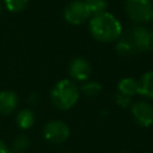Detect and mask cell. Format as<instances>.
Wrapping results in <instances>:
<instances>
[{"mask_svg":"<svg viewBox=\"0 0 153 153\" xmlns=\"http://www.w3.org/2000/svg\"><path fill=\"white\" fill-rule=\"evenodd\" d=\"M128 38L135 47L136 51H145L151 49V32L145 26L141 25L134 26L130 30Z\"/></svg>","mask_w":153,"mask_h":153,"instance_id":"obj_7","label":"cell"},{"mask_svg":"<svg viewBox=\"0 0 153 153\" xmlns=\"http://www.w3.org/2000/svg\"><path fill=\"white\" fill-rule=\"evenodd\" d=\"M115 102L117 105H120L121 108H127L128 105H130V102H131V97L129 96H126L123 93H120L118 91L115 93Z\"/></svg>","mask_w":153,"mask_h":153,"instance_id":"obj_18","label":"cell"},{"mask_svg":"<svg viewBox=\"0 0 153 153\" xmlns=\"http://www.w3.org/2000/svg\"><path fill=\"white\" fill-rule=\"evenodd\" d=\"M18 105V96L13 91L0 92V115L12 114Z\"/></svg>","mask_w":153,"mask_h":153,"instance_id":"obj_9","label":"cell"},{"mask_svg":"<svg viewBox=\"0 0 153 153\" xmlns=\"http://www.w3.org/2000/svg\"><path fill=\"white\" fill-rule=\"evenodd\" d=\"M131 115L134 121L141 127H149L153 124V106L143 100L136 102L131 105Z\"/></svg>","mask_w":153,"mask_h":153,"instance_id":"obj_6","label":"cell"},{"mask_svg":"<svg viewBox=\"0 0 153 153\" xmlns=\"http://www.w3.org/2000/svg\"><path fill=\"white\" fill-rule=\"evenodd\" d=\"M63 17L67 23L73 25H79L86 22L91 17V13L84 0H75L65 7Z\"/></svg>","mask_w":153,"mask_h":153,"instance_id":"obj_4","label":"cell"},{"mask_svg":"<svg viewBox=\"0 0 153 153\" xmlns=\"http://www.w3.org/2000/svg\"><path fill=\"white\" fill-rule=\"evenodd\" d=\"M151 20H153V14H152V19H151Z\"/></svg>","mask_w":153,"mask_h":153,"instance_id":"obj_22","label":"cell"},{"mask_svg":"<svg viewBox=\"0 0 153 153\" xmlns=\"http://www.w3.org/2000/svg\"><path fill=\"white\" fill-rule=\"evenodd\" d=\"M117 91L126 96H134L139 92V80L134 78H123L117 85Z\"/></svg>","mask_w":153,"mask_h":153,"instance_id":"obj_10","label":"cell"},{"mask_svg":"<svg viewBox=\"0 0 153 153\" xmlns=\"http://www.w3.org/2000/svg\"><path fill=\"white\" fill-rule=\"evenodd\" d=\"M143 97L153 98V71L145 73L139 80V92Z\"/></svg>","mask_w":153,"mask_h":153,"instance_id":"obj_11","label":"cell"},{"mask_svg":"<svg viewBox=\"0 0 153 153\" xmlns=\"http://www.w3.org/2000/svg\"><path fill=\"white\" fill-rule=\"evenodd\" d=\"M29 145H30V141H29L27 136L19 135L13 140L11 147H8L10 148V153H23L29 147Z\"/></svg>","mask_w":153,"mask_h":153,"instance_id":"obj_15","label":"cell"},{"mask_svg":"<svg viewBox=\"0 0 153 153\" xmlns=\"http://www.w3.org/2000/svg\"><path fill=\"white\" fill-rule=\"evenodd\" d=\"M90 32L99 42H115L122 35V25L118 19L108 12L92 16L90 19Z\"/></svg>","mask_w":153,"mask_h":153,"instance_id":"obj_1","label":"cell"},{"mask_svg":"<svg viewBox=\"0 0 153 153\" xmlns=\"http://www.w3.org/2000/svg\"><path fill=\"white\" fill-rule=\"evenodd\" d=\"M16 121H17V124L20 129H29L32 127L33 122H35V116H33V112L29 109H23L18 112L17 117H16Z\"/></svg>","mask_w":153,"mask_h":153,"instance_id":"obj_12","label":"cell"},{"mask_svg":"<svg viewBox=\"0 0 153 153\" xmlns=\"http://www.w3.org/2000/svg\"><path fill=\"white\" fill-rule=\"evenodd\" d=\"M151 49H153V31L151 32Z\"/></svg>","mask_w":153,"mask_h":153,"instance_id":"obj_20","label":"cell"},{"mask_svg":"<svg viewBox=\"0 0 153 153\" xmlns=\"http://www.w3.org/2000/svg\"><path fill=\"white\" fill-rule=\"evenodd\" d=\"M90 13H91V17L92 16H96V14H100L103 12H106V7H108V4H106V0H84Z\"/></svg>","mask_w":153,"mask_h":153,"instance_id":"obj_14","label":"cell"},{"mask_svg":"<svg viewBox=\"0 0 153 153\" xmlns=\"http://www.w3.org/2000/svg\"><path fill=\"white\" fill-rule=\"evenodd\" d=\"M116 51L118 55L123 56V57H129L131 55H134L136 53L135 47L133 45V43L130 42V39L127 37H123L121 39L117 41L116 43Z\"/></svg>","mask_w":153,"mask_h":153,"instance_id":"obj_13","label":"cell"},{"mask_svg":"<svg viewBox=\"0 0 153 153\" xmlns=\"http://www.w3.org/2000/svg\"><path fill=\"white\" fill-rule=\"evenodd\" d=\"M0 13H1V4H0Z\"/></svg>","mask_w":153,"mask_h":153,"instance_id":"obj_21","label":"cell"},{"mask_svg":"<svg viewBox=\"0 0 153 153\" xmlns=\"http://www.w3.org/2000/svg\"><path fill=\"white\" fill-rule=\"evenodd\" d=\"M68 73L75 80L85 81L88 79V76L91 74V65L84 57H75L69 63Z\"/></svg>","mask_w":153,"mask_h":153,"instance_id":"obj_8","label":"cell"},{"mask_svg":"<svg viewBox=\"0 0 153 153\" xmlns=\"http://www.w3.org/2000/svg\"><path fill=\"white\" fill-rule=\"evenodd\" d=\"M102 91V85L97 81H88L81 86V92L86 97H96Z\"/></svg>","mask_w":153,"mask_h":153,"instance_id":"obj_16","label":"cell"},{"mask_svg":"<svg viewBox=\"0 0 153 153\" xmlns=\"http://www.w3.org/2000/svg\"><path fill=\"white\" fill-rule=\"evenodd\" d=\"M126 13L135 23L149 22L153 14V4L151 0H126Z\"/></svg>","mask_w":153,"mask_h":153,"instance_id":"obj_3","label":"cell"},{"mask_svg":"<svg viewBox=\"0 0 153 153\" xmlns=\"http://www.w3.org/2000/svg\"><path fill=\"white\" fill-rule=\"evenodd\" d=\"M79 88L76 85L68 79L59 81L50 92L53 104L60 110H68L75 105L79 99Z\"/></svg>","mask_w":153,"mask_h":153,"instance_id":"obj_2","label":"cell"},{"mask_svg":"<svg viewBox=\"0 0 153 153\" xmlns=\"http://www.w3.org/2000/svg\"><path fill=\"white\" fill-rule=\"evenodd\" d=\"M0 153H10V148L8 146L0 139Z\"/></svg>","mask_w":153,"mask_h":153,"instance_id":"obj_19","label":"cell"},{"mask_svg":"<svg viewBox=\"0 0 153 153\" xmlns=\"http://www.w3.org/2000/svg\"><path fill=\"white\" fill-rule=\"evenodd\" d=\"M6 8L10 12L13 13H18L22 12L23 10H25V7L29 4V0H4Z\"/></svg>","mask_w":153,"mask_h":153,"instance_id":"obj_17","label":"cell"},{"mask_svg":"<svg viewBox=\"0 0 153 153\" xmlns=\"http://www.w3.org/2000/svg\"><path fill=\"white\" fill-rule=\"evenodd\" d=\"M43 136L47 141L51 143H62L69 136V128L65 122L60 120H54L44 126Z\"/></svg>","mask_w":153,"mask_h":153,"instance_id":"obj_5","label":"cell"}]
</instances>
